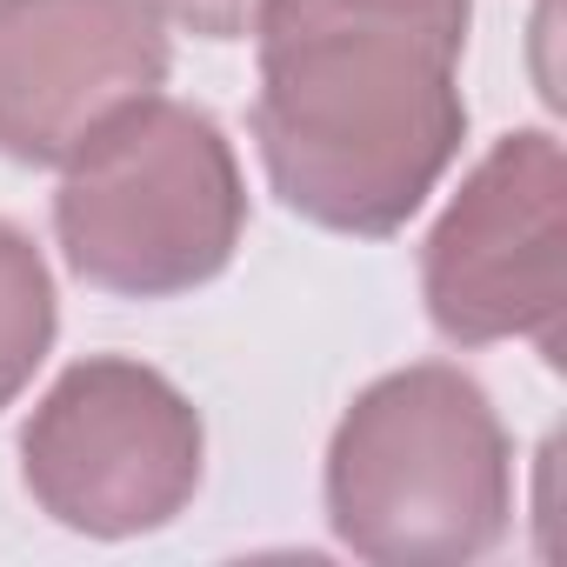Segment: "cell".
Returning a JSON list of instances; mask_svg holds the SVG:
<instances>
[{"mask_svg":"<svg viewBox=\"0 0 567 567\" xmlns=\"http://www.w3.org/2000/svg\"><path fill=\"white\" fill-rule=\"evenodd\" d=\"M474 0H260L254 134L274 194L334 234H394L467 134Z\"/></svg>","mask_w":567,"mask_h":567,"instance_id":"obj_1","label":"cell"},{"mask_svg":"<svg viewBox=\"0 0 567 567\" xmlns=\"http://www.w3.org/2000/svg\"><path fill=\"white\" fill-rule=\"evenodd\" d=\"M334 534L381 567H454L507 534V434L461 368L374 381L328 447Z\"/></svg>","mask_w":567,"mask_h":567,"instance_id":"obj_2","label":"cell"},{"mask_svg":"<svg viewBox=\"0 0 567 567\" xmlns=\"http://www.w3.org/2000/svg\"><path fill=\"white\" fill-rule=\"evenodd\" d=\"M54 227L81 280L161 301L214 280L247 220L227 134L187 101H134L61 161Z\"/></svg>","mask_w":567,"mask_h":567,"instance_id":"obj_3","label":"cell"},{"mask_svg":"<svg viewBox=\"0 0 567 567\" xmlns=\"http://www.w3.org/2000/svg\"><path fill=\"white\" fill-rule=\"evenodd\" d=\"M34 501L101 540L167 527L200 487V414L141 361H81L54 381L21 434Z\"/></svg>","mask_w":567,"mask_h":567,"instance_id":"obj_4","label":"cell"},{"mask_svg":"<svg viewBox=\"0 0 567 567\" xmlns=\"http://www.w3.org/2000/svg\"><path fill=\"white\" fill-rule=\"evenodd\" d=\"M427 315L447 341H534L560 361L567 315V161L554 134L501 141L427 234Z\"/></svg>","mask_w":567,"mask_h":567,"instance_id":"obj_5","label":"cell"},{"mask_svg":"<svg viewBox=\"0 0 567 567\" xmlns=\"http://www.w3.org/2000/svg\"><path fill=\"white\" fill-rule=\"evenodd\" d=\"M161 81L167 34L147 0H0V154L61 167Z\"/></svg>","mask_w":567,"mask_h":567,"instance_id":"obj_6","label":"cell"},{"mask_svg":"<svg viewBox=\"0 0 567 567\" xmlns=\"http://www.w3.org/2000/svg\"><path fill=\"white\" fill-rule=\"evenodd\" d=\"M54 348V280L41 247L0 220V408H8Z\"/></svg>","mask_w":567,"mask_h":567,"instance_id":"obj_7","label":"cell"},{"mask_svg":"<svg viewBox=\"0 0 567 567\" xmlns=\"http://www.w3.org/2000/svg\"><path fill=\"white\" fill-rule=\"evenodd\" d=\"M147 8H154L161 21H174V28L200 34V41H234V34H247V28H254L260 0H147Z\"/></svg>","mask_w":567,"mask_h":567,"instance_id":"obj_8","label":"cell"}]
</instances>
